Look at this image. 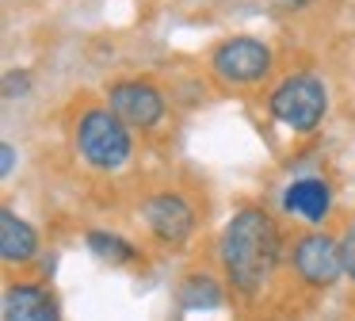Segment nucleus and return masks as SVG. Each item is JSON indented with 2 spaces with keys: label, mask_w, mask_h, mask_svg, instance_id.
Returning a JSON list of instances; mask_svg holds the SVG:
<instances>
[{
  "label": "nucleus",
  "mask_w": 355,
  "mask_h": 321,
  "mask_svg": "<svg viewBox=\"0 0 355 321\" xmlns=\"http://www.w3.org/2000/svg\"><path fill=\"white\" fill-rule=\"evenodd\" d=\"M268 111L275 122H283L286 130H298V134H309L317 130V122L329 111V92H324V81L317 73H291L268 99Z\"/></svg>",
  "instance_id": "7ed1b4c3"
},
{
  "label": "nucleus",
  "mask_w": 355,
  "mask_h": 321,
  "mask_svg": "<svg viewBox=\"0 0 355 321\" xmlns=\"http://www.w3.org/2000/svg\"><path fill=\"white\" fill-rule=\"evenodd\" d=\"M35 252H39V237H35L31 222L4 211L0 214V256H4V264H27Z\"/></svg>",
  "instance_id": "9d476101"
},
{
  "label": "nucleus",
  "mask_w": 355,
  "mask_h": 321,
  "mask_svg": "<svg viewBox=\"0 0 355 321\" xmlns=\"http://www.w3.org/2000/svg\"><path fill=\"white\" fill-rule=\"evenodd\" d=\"M107 107L126 122V126L149 130L164 119V96L157 92V84L149 81H119L107 88Z\"/></svg>",
  "instance_id": "39448f33"
},
{
  "label": "nucleus",
  "mask_w": 355,
  "mask_h": 321,
  "mask_svg": "<svg viewBox=\"0 0 355 321\" xmlns=\"http://www.w3.org/2000/svg\"><path fill=\"white\" fill-rule=\"evenodd\" d=\"M340 260H344V272L355 279V226H347L344 241H340Z\"/></svg>",
  "instance_id": "ddd939ff"
},
{
  "label": "nucleus",
  "mask_w": 355,
  "mask_h": 321,
  "mask_svg": "<svg viewBox=\"0 0 355 321\" xmlns=\"http://www.w3.org/2000/svg\"><path fill=\"white\" fill-rule=\"evenodd\" d=\"M16 92H27V73H16V69H12L8 76H4V96H16Z\"/></svg>",
  "instance_id": "4468645a"
},
{
  "label": "nucleus",
  "mask_w": 355,
  "mask_h": 321,
  "mask_svg": "<svg viewBox=\"0 0 355 321\" xmlns=\"http://www.w3.org/2000/svg\"><path fill=\"white\" fill-rule=\"evenodd\" d=\"M218 256H222V268H225V275H230L233 290L256 295L279 264V226H275V218H271L268 211H260V206L237 211L222 229Z\"/></svg>",
  "instance_id": "f257e3e1"
},
{
  "label": "nucleus",
  "mask_w": 355,
  "mask_h": 321,
  "mask_svg": "<svg viewBox=\"0 0 355 321\" xmlns=\"http://www.w3.org/2000/svg\"><path fill=\"white\" fill-rule=\"evenodd\" d=\"M214 73L222 76L225 84H237V88H248V84H260L263 76L271 73V46L260 42V38H225L222 46L210 58Z\"/></svg>",
  "instance_id": "20e7f679"
},
{
  "label": "nucleus",
  "mask_w": 355,
  "mask_h": 321,
  "mask_svg": "<svg viewBox=\"0 0 355 321\" xmlns=\"http://www.w3.org/2000/svg\"><path fill=\"white\" fill-rule=\"evenodd\" d=\"M283 206L291 214L309 218V222H321L324 214H329V206H332V188L324 180H317V176H309V180H294L291 188L283 191Z\"/></svg>",
  "instance_id": "1a4fd4ad"
},
{
  "label": "nucleus",
  "mask_w": 355,
  "mask_h": 321,
  "mask_svg": "<svg viewBox=\"0 0 355 321\" xmlns=\"http://www.w3.org/2000/svg\"><path fill=\"white\" fill-rule=\"evenodd\" d=\"M141 218L153 229L157 241L164 245H184L195 233V211L180 191H157L141 203Z\"/></svg>",
  "instance_id": "423d86ee"
},
{
  "label": "nucleus",
  "mask_w": 355,
  "mask_h": 321,
  "mask_svg": "<svg viewBox=\"0 0 355 321\" xmlns=\"http://www.w3.org/2000/svg\"><path fill=\"white\" fill-rule=\"evenodd\" d=\"M73 145H77L80 160L96 172H115L130 160V126L119 119L111 107H88L80 115L77 130H73Z\"/></svg>",
  "instance_id": "f03ea898"
},
{
  "label": "nucleus",
  "mask_w": 355,
  "mask_h": 321,
  "mask_svg": "<svg viewBox=\"0 0 355 321\" xmlns=\"http://www.w3.org/2000/svg\"><path fill=\"white\" fill-rule=\"evenodd\" d=\"M180 302L187 310H214V306H222V287L210 275H187L180 283Z\"/></svg>",
  "instance_id": "9b49d317"
},
{
  "label": "nucleus",
  "mask_w": 355,
  "mask_h": 321,
  "mask_svg": "<svg viewBox=\"0 0 355 321\" xmlns=\"http://www.w3.org/2000/svg\"><path fill=\"white\" fill-rule=\"evenodd\" d=\"M88 249L100 260H111V264H130V260L138 256L130 241H123L119 233H107V229H92V233H88Z\"/></svg>",
  "instance_id": "f8f14e48"
},
{
  "label": "nucleus",
  "mask_w": 355,
  "mask_h": 321,
  "mask_svg": "<svg viewBox=\"0 0 355 321\" xmlns=\"http://www.w3.org/2000/svg\"><path fill=\"white\" fill-rule=\"evenodd\" d=\"M4 321H58V306L39 283H12L4 295Z\"/></svg>",
  "instance_id": "6e6552de"
},
{
  "label": "nucleus",
  "mask_w": 355,
  "mask_h": 321,
  "mask_svg": "<svg viewBox=\"0 0 355 321\" xmlns=\"http://www.w3.org/2000/svg\"><path fill=\"white\" fill-rule=\"evenodd\" d=\"M294 272L309 283V287H332L344 275V260H340V241L329 233H306L294 245Z\"/></svg>",
  "instance_id": "0eeeda50"
},
{
  "label": "nucleus",
  "mask_w": 355,
  "mask_h": 321,
  "mask_svg": "<svg viewBox=\"0 0 355 321\" xmlns=\"http://www.w3.org/2000/svg\"><path fill=\"white\" fill-rule=\"evenodd\" d=\"M12 168H16V149L4 142L0 145V176H12Z\"/></svg>",
  "instance_id": "2eb2a0df"
}]
</instances>
